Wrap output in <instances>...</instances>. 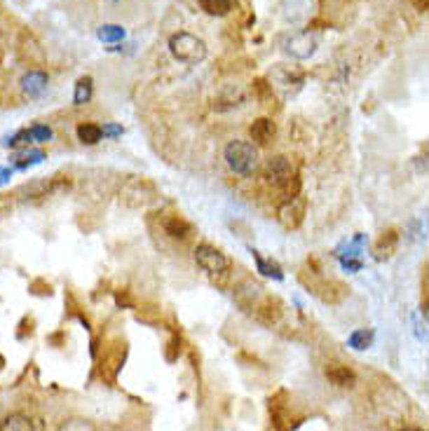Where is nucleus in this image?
I'll return each mask as SVG.
<instances>
[{"mask_svg":"<svg viewBox=\"0 0 429 431\" xmlns=\"http://www.w3.org/2000/svg\"><path fill=\"white\" fill-rule=\"evenodd\" d=\"M263 178L270 185L279 188V190L286 195V199L300 195V178L296 176V171H293L291 162L286 157H281V155L267 160V164L263 169Z\"/></svg>","mask_w":429,"mask_h":431,"instance_id":"obj_1","label":"nucleus"},{"mask_svg":"<svg viewBox=\"0 0 429 431\" xmlns=\"http://www.w3.org/2000/svg\"><path fill=\"white\" fill-rule=\"evenodd\" d=\"M157 199V185L150 178L132 176L120 188V204L127 209H146Z\"/></svg>","mask_w":429,"mask_h":431,"instance_id":"obj_2","label":"nucleus"},{"mask_svg":"<svg viewBox=\"0 0 429 431\" xmlns=\"http://www.w3.org/2000/svg\"><path fill=\"white\" fill-rule=\"evenodd\" d=\"M169 52L174 54V59H178L181 64H202L206 59V43L202 38L192 36V33H174L169 38Z\"/></svg>","mask_w":429,"mask_h":431,"instance_id":"obj_3","label":"nucleus"},{"mask_svg":"<svg viewBox=\"0 0 429 431\" xmlns=\"http://www.w3.org/2000/svg\"><path fill=\"white\" fill-rule=\"evenodd\" d=\"M125 361H127V342L122 338H111L104 345L101 354H99V375L108 385H115Z\"/></svg>","mask_w":429,"mask_h":431,"instance_id":"obj_4","label":"nucleus"},{"mask_svg":"<svg viewBox=\"0 0 429 431\" xmlns=\"http://www.w3.org/2000/svg\"><path fill=\"white\" fill-rule=\"evenodd\" d=\"M310 272H312V269H310ZM300 281H303V284L310 288V291L317 295L321 302H328V305H338V302H343L347 298V286L343 284V281L324 279L319 274V269H314V272L310 274V279L300 274Z\"/></svg>","mask_w":429,"mask_h":431,"instance_id":"obj_5","label":"nucleus"},{"mask_svg":"<svg viewBox=\"0 0 429 431\" xmlns=\"http://www.w3.org/2000/svg\"><path fill=\"white\" fill-rule=\"evenodd\" d=\"M225 162L234 174H251L258 164V153L249 141L234 139L225 146Z\"/></svg>","mask_w":429,"mask_h":431,"instance_id":"obj_6","label":"nucleus"},{"mask_svg":"<svg viewBox=\"0 0 429 431\" xmlns=\"http://www.w3.org/2000/svg\"><path fill=\"white\" fill-rule=\"evenodd\" d=\"M251 316L256 319L258 323H263L267 328H274L279 326L281 319H284L286 314V305L284 300L279 298V295H272V293H260V298L251 305Z\"/></svg>","mask_w":429,"mask_h":431,"instance_id":"obj_7","label":"nucleus"},{"mask_svg":"<svg viewBox=\"0 0 429 431\" xmlns=\"http://www.w3.org/2000/svg\"><path fill=\"white\" fill-rule=\"evenodd\" d=\"M195 262L197 267H202L206 274L216 277V274H225L230 269V258L220 251V248L211 244H199L195 248Z\"/></svg>","mask_w":429,"mask_h":431,"instance_id":"obj_8","label":"nucleus"},{"mask_svg":"<svg viewBox=\"0 0 429 431\" xmlns=\"http://www.w3.org/2000/svg\"><path fill=\"white\" fill-rule=\"evenodd\" d=\"M305 211H307L305 197L303 195H296V197H289L277 209V220L284 230H296V227H300V223H303Z\"/></svg>","mask_w":429,"mask_h":431,"instance_id":"obj_9","label":"nucleus"},{"mask_svg":"<svg viewBox=\"0 0 429 431\" xmlns=\"http://www.w3.org/2000/svg\"><path fill=\"white\" fill-rule=\"evenodd\" d=\"M69 176H50V178H38L26 183L19 195H26L24 199H36V197H47V195L62 190V188H69Z\"/></svg>","mask_w":429,"mask_h":431,"instance_id":"obj_10","label":"nucleus"},{"mask_svg":"<svg viewBox=\"0 0 429 431\" xmlns=\"http://www.w3.org/2000/svg\"><path fill=\"white\" fill-rule=\"evenodd\" d=\"M324 373H326V380L331 385H336L338 389H352L357 385V373L350 366H343V363H328Z\"/></svg>","mask_w":429,"mask_h":431,"instance_id":"obj_11","label":"nucleus"},{"mask_svg":"<svg viewBox=\"0 0 429 431\" xmlns=\"http://www.w3.org/2000/svg\"><path fill=\"white\" fill-rule=\"evenodd\" d=\"M314 50H317V38L310 36V33H298V36L289 38V43H286V52L291 54V57L296 59H310Z\"/></svg>","mask_w":429,"mask_h":431,"instance_id":"obj_12","label":"nucleus"},{"mask_svg":"<svg viewBox=\"0 0 429 431\" xmlns=\"http://www.w3.org/2000/svg\"><path fill=\"white\" fill-rule=\"evenodd\" d=\"M265 288L258 284V281H242L237 288H234V302H237L239 307L244 309V312H249L251 305L260 298V293H263Z\"/></svg>","mask_w":429,"mask_h":431,"instance_id":"obj_13","label":"nucleus"},{"mask_svg":"<svg viewBox=\"0 0 429 431\" xmlns=\"http://www.w3.org/2000/svg\"><path fill=\"white\" fill-rule=\"evenodd\" d=\"M397 246H399V232L394 230V227H392V230H385L378 239H375V244H373V258L375 260L392 258L394 251H397Z\"/></svg>","mask_w":429,"mask_h":431,"instance_id":"obj_14","label":"nucleus"},{"mask_svg":"<svg viewBox=\"0 0 429 431\" xmlns=\"http://www.w3.org/2000/svg\"><path fill=\"white\" fill-rule=\"evenodd\" d=\"M22 92L26 94V97L31 99H38L40 94H43L47 90V73L45 71H29L22 76Z\"/></svg>","mask_w":429,"mask_h":431,"instance_id":"obj_15","label":"nucleus"},{"mask_svg":"<svg viewBox=\"0 0 429 431\" xmlns=\"http://www.w3.org/2000/svg\"><path fill=\"white\" fill-rule=\"evenodd\" d=\"M251 141L256 146H270L272 143V139H274V134H277V127H274V122L270 118H258L256 122L251 125Z\"/></svg>","mask_w":429,"mask_h":431,"instance_id":"obj_16","label":"nucleus"},{"mask_svg":"<svg viewBox=\"0 0 429 431\" xmlns=\"http://www.w3.org/2000/svg\"><path fill=\"white\" fill-rule=\"evenodd\" d=\"M162 227L171 239H188L192 234V225L188 223L185 218H181L178 213L167 216V218L162 220Z\"/></svg>","mask_w":429,"mask_h":431,"instance_id":"obj_17","label":"nucleus"},{"mask_svg":"<svg viewBox=\"0 0 429 431\" xmlns=\"http://www.w3.org/2000/svg\"><path fill=\"white\" fill-rule=\"evenodd\" d=\"M270 415H272V424L277 431H289L291 429V417L286 413V406L284 403L277 401V396L270 399Z\"/></svg>","mask_w":429,"mask_h":431,"instance_id":"obj_18","label":"nucleus"},{"mask_svg":"<svg viewBox=\"0 0 429 431\" xmlns=\"http://www.w3.org/2000/svg\"><path fill=\"white\" fill-rule=\"evenodd\" d=\"M43 160H45V153L36 150V148H26V150H19L12 155V164H15L17 169H26V167H33Z\"/></svg>","mask_w":429,"mask_h":431,"instance_id":"obj_19","label":"nucleus"},{"mask_svg":"<svg viewBox=\"0 0 429 431\" xmlns=\"http://www.w3.org/2000/svg\"><path fill=\"white\" fill-rule=\"evenodd\" d=\"M0 431H36L33 429V422L22 413H12L8 417H3L0 422Z\"/></svg>","mask_w":429,"mask_h":431,"instance_id":"obj_20","label":"nucleus"},{"mask_svg":"<svg viewBox=\"0 0 429 431\" xmlns=\"http://www.w3.org/2000/svg\"><path fill=\"white\" fill-rule=\"evenodd\" d=\"M78 139H80V143H85V146H97L99 141L104 139L101 127L94 125V122H80L78 125Z\"/></svg>","mask_w":429,"mask_h":431,"instance_id":"obj_21","label":"nucleus"},{"mask_svg":"<svg viewBox=\"0 0 429 431\" xmlns=\"http://www.w3.org/2000/svg\"><path fill=\"white\" fill-rule=\"evenodd\" d=\"M251 255H253V260H256V267H258V272L263 274V277H272V279L284 277V274H281V267L274 260H265L258 251H251Z\"/></svg>","mask_w":429,"mask_h":431,"instance_id":"obj_22","label":"nucleus"},{"mask_svg":"<svg viewBox=\"0 0 429 431\" xmlns=\"http://www.w3.org/2000/svg\"><path fill=\"white\" fill-rule=\"evenodd\" d=\"M199 8L211 17H225L232 10V0H199Z\"/></svg>","mask_w":429,"mask_h":431,"instance_id":"obj_23","label":"nucleus"},{"mask_svg":"<svg viewBox=\"0 0 429 431\" xmlns=\"http://www.w3.org/2000/svg\"><path fill=\"white\" fill-rule=\"evenodd\" d=\"M373 331L371 328H359V331H354L350 338H347V345H350L352 349H357V352H364V349H368L373 345Z\"/></svg>","mask_w":429,"mask_h":431,"instance_id":"obj_24","label":"nucleus"},{"mask_svg":"<svg viewBox=\"0 0 429 431\" xmlns=\"http://www.w3.org/2000/svg\"><path fill=\"white\" fill-rule=\"evenodd\" d=\"M92 92H94V80L90 76L80 78L76 83V94H73V104L76 106H85L87 101L92 99Z\"/></svg>","mask_w":429,"mask_h":431,"instance_id":"obj_25","label":"nucleus"},{"mask_svg":"<svg viewBox=\"0 0 429 431\" xmlns=\"http://www.w3.org/2000/svg\"><path fill=\"white\" fill-rule=\"evenodd\" d=\"M97 38L101 40V43H122L125 40V29L122 26H118V24H104V26H99V31H97Z\"/></svg>","mask_w":429,"mask_h":431,"instance_id":"obj_26","label":"nucleus"},{"mask_svg":"<svg viewBox=\"0 0 429 431\" xmlns=\"http://www.w3.org/2000/svg\"><path fill=\"white\" fill-rule=\"evenodd\" d=\"M57 431H97V424L92 420H85V417H71V420H64L59 424Z\"/></svg>","mask_w":429,"mask_h":431,"instance_id":"obj_27","label":"nucleus"},{"mask_svg":"<svg viewBox=\"0 0 429 431\" xmlns=\"http://www.w3.org/2000/svg\"><path fill=\"white\" fill-rule=\"evenodd\" d=\"M253 92H256L258 101H263L265 106H272V104H274V97H272V85H267V80H263V78L253 80Z\"/></svg>","mask_w":429,"mask_h":431,"instance_id":"obj_28","label":"nucleus"},{"mask_svg":"<svg viewBox=\"0 0 429 431\" xmlns=\"http://www.w3.org/2000/svg\"><path fill=\"white\" fill-rule=\"evenodd\" d=\"M29 136L33 143H47L52 139V129L47 125H33L29 129Z\"/></svg>","mask_w":429,"mask_h":431,"instance_id":"obj_29","label":"nucleus"},{"mask_svg":"<svg viewBox=\"0 0 429 431\" xmlns=\"http://www.w3.org/2000/svg\"><path fill=\"white\" fill-rule=\"evenodd\" d=\"M29 291H31L33 295H52V286L45 284L43 279H36V281H31Z\"/></svg>","mask_w":429,"mask_h":431,"instance_id":"obj_30","label":"nucleus"},{"mask_svg":"<svg viewBox=\"0 0 429 431\" xmlns=\"http://www.w3.org/2000/svg\"><path fill=\"white\" fill-rule=\"evenodd\" d=\"M5 143L15 148V146H29V143H33V141H31V136H29V129H24V132L15 134V136H12V139H8V141H5Z\"/></svg>","mask_w":429,"mask_h":431,"instance_id":"obj_31","label":"nucleus"},{"mask_svg":"<svg viewBox=\"0 0 429 431\" xmlns=\"http://www.w3.org/2000/svg\"><path fill=\"white\" fill-rule=\"evenodd\" d=\"M101 134H104V136L115 139V136H120V134H122V127H118V125H104V127H101Z\"/></svg>","mask_w":429,"mask_h":431,"instance_id":"obj_32","label":"nucleus"},{"mask_svg":"<svg viewBox=\"0 0 429 431\" xmlns=\"http://www.w3.org/2000/svg\"><path fill=\"white\" fill-rule=\"evenodd\" d=\"M12 209V202H10V197H0V218H5V216H8V211Z\"/></svg>","mask_w":429,"mask_h":431,"instance_id":"obj_33","label":"nucleus"},{"mask_svg":"<svg viewBox=\"0 0 429 431\" xmlns=\"http://www.w3.org/2000/svg\"><path fill=\"white\" fill-rule=\"evenodd\" d=\"M413 5H415V10H418V12H427L429 0H413Z\"/></svg>","mask_w":429,"mask_h":431,"instance_id":"obj_34","label":"nucleus"},{"mask_svg":"<svg viewBox=\"0 0 429 431\" xmlns=\"http://www.w3.org/2000/svg\"><path fill=\"white\" fill-rule=\"evenodd\" d=\"M5 366H8V361H5V356H3V354H0V373H3V370H5Z\"/></svg>","mask_w":429,"mask_h":431,"instance_id":"obj_35","label":"nucleus"},{"mask_svg":"<svg viewBox=\"0 0 429 431\" xmlns=\"http://www.w3.org/2000/svg\"><path fill=\"white\" fill-rule=\"evenodd\" d=\"M411 431H425V429H411Z\"/></svg>","mask_w":429,"mask_h":431,"instance_id":"obj_36","label":"nucleus"}]
</instances>
